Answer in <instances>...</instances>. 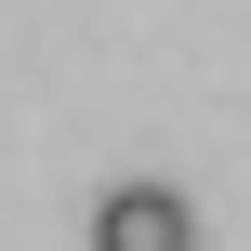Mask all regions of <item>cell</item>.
<instances>
[{
  "mask_svg": "<svg viewBox=\"0 0 251 251\" xmlns=\"http://www.w3.org/2000/svg\"><path fill=\"white\" fill-rule=\"evenodd\" d=\"M93 251H199V212H185L172 185H119V199L93 212Z\"/></svg>",
  "mask_w": 251,
  "mask_h": 251,
  "instance_id": "1",
  "label": "cell"
}]
</instances>
